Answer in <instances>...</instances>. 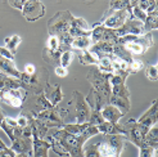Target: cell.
<instances>
[{"label": "cell", "mask_w": 158, "mask_h": 157, "mask_svg": "<svg viewBox=\"0 0 158 157\" xmlns=\"http://www.w3.org/2000/svg\"><path fill=\"white\" fill-rule=\"evenodd\" d=\"M158 27V12L154 11L152 13L147 14V18L144 21V30H145V34L147 32H151L152 30H157Z\"/></svg>", "instance_id": "obj_34"}, {"label": "cell", "mask_w": 158, "mask_h": 157, "mask_svg": "<svg viewBox=\"0 0 158 157\" xmlns=\"http://www.w3.org/2000/svg\"><path fill=\"white\" fill-rule=\"evenodd\" d=\"M139 157H157V150L148 147V146H143L140 148V156Z\"/></svg>", "instance_id": "obj_44"}, {"label": "cell", "mask_w": 158, "mask_h": 157, "mask_svg": "<svg viewBox=\"0 0 158 157\" xmlns=\"http://www.w3.org/2000/svg\"><path fill=\"white\" fill-rule=\"evenodd\" d=\"M68 157H84V148L80 151H76V152H72V153H69Z\"/></svg>", "instance_id": "obj_50"}, {"label": "cell", "mask_w": 158, "mask_h": 157, "mask_svg": "<svg viewBox=\"0 0 158 157\" xmlns=\"http://www.w3.org/2000/svg\"><path fill=\"white\" fill-rule=\"evenodd\" d=\"M98 152H99V157H118L104 140L98 143Z\"/></svg>", "instance_id": "obj_37"}, {"label": "cell", "mask_w": 158, "mask_h": 157, "mask_svg": "<svg viewBox=\"0 0 158 157\" xmlns=\"http://www.w3.org/2000/svg\"><path fill=\"white\" fill-rule=\"evenodd\" d=\"M9 5L10 6H13V8H15V9H19V11H22V6H23V0H9Z\"/></svg>", "instance_id": "obj_49"}, {"label": "cell", "mask_w": 158, "mask_h": 157, "mask_svg": "<svg viewBox=\"0 0 158 157\" xmlns=\"http://www.w3.org/2000/svg\"><path fill=\"white\" fill-rule=\"evenodd\" d=\"M118 44L123 45L131 56H143L148 52L149 48L153 45V35L152 32H147L141 36L135 35H126L118 37Z\"/></svg>", "instance_id": "obj_2"}, {"label": "cell", "mask_w": 158, "mask_h": 157, "mask_svg": "<svg viewBox=\"0 0 158 157\" xmlns=\"http://www.w3.org/2000/svg\"><path fill=\"white\" fill-rule=\"evenodd\" d=\"M63 50L59 48L58 50H48L46 48H44L43 50V59L48 63L49 66H53V67H57L59 66V61H60V56H62Z\"/></svg>", "instance_id": "obj_26"}, {"label": "cell", "mask_w": 158, "mask_h": 157, "mask_svg": "<svg viewBox=\"0 0 158 157\" xmlns=\"http://www.w3.org/2000/svg\"><path fill=\"white\" fill-rule=\"evenodd\" d=\"M59 46H60V44H59V39H58L57 36H49L48 41H46V46H45V48L48 49V50L54 52V50H58V49H59Z\"/></svg>", "instance_id": "obj_43"}, {"label": "cell", "mask_w": 158, "mask_h": 157, "mask_svg": "<svg viewBox=\"0 0 158 157\" xmlns=\"http://www.w3.org/2000/svg\"><path fill=\"white\" fill-rule=\"evenodd\" d=\"M15 88H22V83L18 78L0 74V95H2L4 91L9 90V89H15Z\"/></svg>", "instance_id": "obj_25"}, {"label": "cell", "mask_w": 158, "mask_h": 157, "mask_svg": "<svg viewBox=\"0 0 158 157\" xmlns=\"http://www.w3.org/2000/svg\"><path fill=\"white\" fill-rule=\"evenodd\" d=\"M27 91L23 88H15V89H9L4 91L0 99H2L3 103L10 106V107H15V108H22L23 103L27 98Z\"/></svg>", "instance_id": "obj_13"}, {"label": "cell", "mask_w": 158, "mask_h": 157, "mask_svg": "<svg viewBox=\"0 0 158 157\" xmlns=\"http://www.w3.org/2000/svg\"><path fill=\"white\" fill-rule=\"evenodd\" d=\"M50 148L52 144L48 140L32 137V157H49L48 151Z\"/></svg>", "instance_id": "obj_21"}, {"label": "cell", "mask_w": 158, "mask_h": 157, "mask_svg": "<svg viewBox=\"0 0 158 157\" xmlns=\"http://www.w3.org/2000/svg\"><path fill=\"white\" fill-rule=\"evenodd\" d=\"M100 113H102V116H103L104 121L112 122V124H118L121 117H123V113L117 107H114L112 104H106L103 108L100 109Z\"/></svg>", "instance_id": "obj_22"}, {"label": "cell", "mask_w": 158, "mask_h": 157, "mask_svg": "<svg viewBox=\"0 0 158 157\" xmlns=\"http://www.w3.org/2000/svg\"><path fill=\"white\" fill-rule=\"evenodd\" d=\"M104 142L112 148L113 152L116 153V156L120 157L121 152L123 151L125 148V143H126V137L125 135H121V134H117V135H104L103 138Z\"/></svg>", "instance_id": "obj_20"}, {"label": "cell", "mask_w": 158, "mask_h": 157, "mask_svg": "<svg viewBox=\"0 0 158 157\" xmlns=\"http://www.w3.org/2000/svg\"><path fill=\"white\" fill-rule=\"evenodd\" d=\"M73 56H75V53H73L72 50H66V52H63V53H62V56H60L59 66L67 68V67L71 65V62H72Z\"/></svg>", "instance_id": "obj_41"}, {"label": "cell", "mask_w": 158, "mask_h": 157, "mask_svg": "<svg viewBox=\"0 0 158 157\" xmlns=\"http://www.w3.org/2000/svg\"><path fill=\"white\" fill-rule=\"evenodd\" d=\"M97 129H98V133L103 135H117V134L125 135V130L122 128V125L120 124H112V122L104 121L100 125H98Z\"/></svg>", "instance_id": "obj_23"}, {"label": "cell", "mask_w": 158, "mask_h": 157, "mask_svg": "<svg viewBox=\"0 0 158 157\" xmlns=\"http://www.w3.org/2000/svg\"><path fill=\"white\" fill-rule=\"evenodd\" d=\"M88 122H89L90 126H98V125H100L102 122H104V119H103V116H102L100 111H94V109H91Z\"/></svg>", "instance_id": "obj_39"}, {"label": "cell", "mask_w": 158, "mask_h": 157, "mask_svg": "<svg viewBox=\"0 0 158 157\" xmlns=\"http://www.w3.org/2000/svg\"><path fill=\"white\" fill-rule=\"evenodd\" d=\"M34 119L41 121L44 125H46L49 129L52 128H62L64 125V120L62 119L60 116V111H59V107H53L49 109H45V111H41L40 113H37L35 116H32Z\"/></svg>", "instance_id": "obj_10"}, {"label": "cell", "mask_w": 158, "mask_h": 157, "mask_svg": "<svg viewBox=\"0 0 158 157\" xmlns=\"http://www.w3.org/2000/svg\"><path fill=\"white\" fill-rule=\"evenodd\" d=\"M72 103H73V111H75V120L76 124H85L89 121L91 109L86 102L85 97L80 91L75 90L72 94Z\"/></svg>", "instance_id": "obj_8"}, {"label": "cell", "mask_w": 158, "mask_h": 157, "mask_svg": "<svg viewBox=\"0 0 158 157\" xmlns=\"http://www.w3.org/2000/svg\"><path fill=\"white\" fill-rule=\"evenodd\" d=\"M17 121H15V119H12V117H4V120L2 122V125H0V129H3L5 131V134L8 135V138L10 139V142L14 139V130L15 128H17Z\"/></svg>", "instance_id": "obj_29"}, {"label": "cell", "mask_w": 158, "mask_h": 157, "mask_svg": "<svg viewBox=\"0 0 158 157\" xmlns=\"http://www.w3.org/2000/svg\"><path fill=\"white\" fill-rule=\"evenodd\" d=\"M78 56V59H80V63L84 66H98V59L95 57H93L91 54L88 50H82V52H73Z\"/></svg>", "instance_id": "obj_33"}, {"label": "cell", "mask_w": 158, "mask_h": 157, "mask_svg": "<svg viewBox=\"0 0 158 157\" xmlns=\"http://www.w3.org/2000/svg\"><path fill=\"white\" fill-rule=\"evenodd\" d=\"M109 75L110 74H106V72H102L93 66L89 70V74H88V81L91 84L93 88L97 93H99L102 97H103L107 102H109L110 98V85H109Z\"/></svg>", "instance_id": "obj_5"}, {"label": "cell", "mask_w": 158, "mask_h": 157, "mask_svg": "<svg viewBox=\"0 0 158 157\" xmlns=\"http://www.w3.org/2000/svg\"><path fill=\"white\" fill-rule=\"evenodd\" d=\"M73 15L69 11H60L55 13L48 22V32L50 36H57L58 39L68 34L71 27V21Z\"/></svg>", "instance_id": "obj_4"}, {"label": "cell", "mask_w": 158, "mask_h": 157, "mask_svg": "<svg viewBox=\"0 0 158 157\" xmlns=\"http://www.w3.org/2000/svg\"><path fill=\"white\" fill-rule=\"evenodd\" d=\"M15 157H28V156L27 155H23V153H19V155H17Z\"/></svg>", "instance_id": "obj_53"}, {"label": "cell", "mask_w": 158, "mask_h": 157, "mask_svg": "<svg viewBox=\"0 0 158 157\" xmlns=\"http://www.w3.org/2000/svg\"><path fill=\"white\" fill-rule=\"evenodd\" d=\"M136 5L147 14L157 11V2L156 0H140V2H136Z\"/></svg>", "instance_id": "obj_36"}, {"label": "cell", "mask_w": 158, "mask_h": 157, "mask_svg": "<svg viewBox=\"0 0 158 157\" xmlns=\"http://www.w3.org/2000/svg\"><path fill=\"white\" fill-rule=\"evenodd\" d=\"M36 66L35 65H32V63H27L26 66H25V71H23V72H25L26 75H34L35 72H36Z\"/></svg>", "instance_id": "obj_48"}, {"label": "cell", "mask_w": 158, "mask_h": 157, "mask_svg": "<svg viewBox=\"0 0 158 157\" xmlns=\"http://www.w3.org/2000/svg\"><path fill=\"white\" fill-rule=\"evenodd\" d=\"M93 45V41L90 36H80V37H75L72 44H71V50L72 52H82V50H88L90 46Z\"/></svg>", "instance_id": "obj_27"}, {"label": "cell", "mask_w": 158, "mask_h": 157, "mask_svg": "<svg viewBox=\"0 0 158 157\" xmlns=\"http://www.w3.org/2000/svg\"><path fill=\"white\" fill-rule=\"evenodd\" d=\"M136 121H138L144 129H147V130H149L152 126L157 125V100H156V99L153 100L152 106L149 107Z\"/></svg>", "instance_id": "obj_16"}, {"label": "cell", "mask_w": 158, "mask_h": 157, "mask_svg": "<svg viewBox=\"0 0 158 157\" xmlns=\"http://www.w3.org/2000/svg\"><path fill=\"white\" fill-rule=\"evenodd\" d=\"M19 81L22 83V88L28 94H40L44 91L45 85L49 83V71L44 67H37L34 75L21 72Z\"/></svg>", "instance_id": "obj_3"}, {"label": "cell", "mask_w": 158, "mask_h": 157, "mask_svg": "<svg viewBox=\"0 0 158 157\" xmlns=\"http://www.w3.org/2000/svg\"><path fill=\"white\" fill-rule=\"evenodd\" d=\"M21 41H22V39L18 35H13V36H9V37L4 39L5 48L9 50L12 54H14V56H15V52H17V48H18V45L21 44Z\"/></svg>", "instance_id": "obj_35"}, {"label": "cell", "mask_w": 158, "mask_h": 157, "mask_svg": "<svg viewBox=\"0 0 158 157\" xmlns=\"http://www.w3.org/2000/svg\"><path fill=\"white\" fill-rule=\"evenodd\" d=\"M4 113H3V111H0V125H2V122H3V120H4Z\"/></svg>", "instance_id": "obj_52"}, {"label": "cell", "mask_w": 158, "mask_h": 157, "mask_svg": "<svg viewBox=\"0 0 158 157\" xmlns=\"http://www.w3.org/2000/svg\"><path fill=\"white\" fill-rule=\"evenodd\" d=\"M114 31H116L117 37H122V36H126V35L141 36V35L145 34L144 23L138 21V19H127L120 28H117Z\"/></svg>", "instance_id": "obj_14"}, {"label": "cell", "mask_w": 158, "mask_h": 157, "mask_svg": "<svg viewBox=\"0 0 158 157\" xmlns=\"http://www.w3.org/2000/svg\"><path fill=\"white\" fill-rule=\"evenodd\" d=\"M54 72L58 77H66L68 75V70L62 66H57V67H54Z\"/></svg>", "instance_id": "obj_46"}, {"label": "cell", "mask_w": 158, "mask_h": 157, "mask_svg": "<svg viewBox=\"0 0 158 157\" xmlns=\"http://www.w3.org/2000/svg\"><path fill=\"white\" fill-rule=\"evenodd\" d=\"M90 126L89 122H85V124H64L62 126L63 130H66L67 133L72 135H81L82 133Z\"/></svg>", "instance_id": "obj_31"}, {"label": "cell", "mask_w": 158, "mask_h": 157, "mask_svg": "<svg viewBox=\"0 0 158 157\" xmlns=\"http://www.w3.org/2000/svg\"><path fill=\"white\" fill-rule=\"evenodd\" d=\"M12 150L19 155H27L32 156V138H26V137H18L12 140Z\"/></svg>", "instance_id": "obj_17"}, {"label": "cell", "mask_w": 158, "mask_h": 157, "mask_svg": "<svg viewBox=\"0 0 158 157\" xmlns=\"http://www.w3.org/2000/svg\"><path fill=\"white\" fill-rule=\"evenodd\" d=\"M130 6V0H113L109 3L108 9L110 11H122V9H127Z\"/></svg>", "instance_id": "obj_38"}, {"label": "cell", "mask_w": 158, "mask_h": 157, "mask_svg": "<svg viewBox=\"0 0 158 157\" xmlns=\"http://www.w3.org/2000/svg\"><path fill=\"white\" fill-rule=\"evenodd\" d=\"M0 74L18 78V80L21 77V71H18L17 67L14 66V62L6 58H0Z\"/></svg>", "instance_id": "obj_24"}, {"label": "cell", "mask_w": 158, "mask_h": 157, "mask_svg": "<svg viewBox=\"0 0 158 157\" xmlns=\"http://www.w3.org/2000/svg\"><path fill=\"white\" fill-rule=\"evenodd\" d=\"M44 95L45 98L48 99V102L53 106V107H57L58 103L63 99V91H62V86L59 84L57 85H50L49 83L45 85L44 88Z\"/></svg>", "instance_id": "obj_19"}, {"label": "cell", "mask_w": 158, "mask_h": 157, "mask_svg": "<svg viewBox=\"0 0 158 157\" xmlns=\"http://www.w3.org/2000/svg\"><path fill=\"white\" fill-rule=\"evenodd\" d=\"M88 52L98 61L102 58H110L113 56V45L107 43H95L88 49Z\"/></svg>", "instance_id": "obj_18"}, {"label": "cell", "mask_w": 158, "mask_h": 157, "mask_svg": "<svg viewBox=\"0 0 158 157\" xmlns=\"http://www.w3.org/2000/svg\"><path fill=\"white\" fill-rule=\"evenodd\" d=\"M127 19H134L132 13H131V2H130V6L127 9H122V11L107 9V12L104 13L103 17H102V19L98 23H95V25L103 26V27H107L110 30H117V28H120Z\"/></svg>", "instance_id": "obj_6"}, {"label": "cell", "mask_w": 158, "mask_h": 157, "mask_svg": "<svg viewBox=\"0 0 158 157\" xmlns=\"http://www.w3.org/2000/svg\"><path fill=\"white\" fill-rule=\"evenodd\" d=\"M108 104H112V106L117 107L123 115L127 113L130 111V108H131L130 98H122V97H113V95H110Z\"/></svg>", "instance_id": "obj_28"}, {"label": "cell", "mask_w": 158, "mask_h": 157, "mask_svg": "<svg viewBox=\"0 0 158 157\" xmlns=\"http://www.w3.org/2000/svg\"><path fill=\"white\" fill-rule=\"evenodd\" d=\"M17 153H15L12 148H4V150L0 151V157H15Z\"/></svg>", "instance_id": "obj_47"}, {"label": "cell", "mask_w": 158, "mask_h": 157, "mask_svg": "<svg viewBox=\"0 0 158 157\" xmlns=\"http://www.w3.org/2000/svg\"><path fill=\"white\" fill-rule=\"evenodd\" d=\"M122 128L125 130V137L129 142H131L132 144H135L139 148L145 146L144 138H145V134L148 133V130L141 126L135 119H130L129 121H126L122 125Z\"/></svg>", "instance_id": "obj_7"}, {"label": "cell", "mask_w": 158, "mask_h": 157, "mask_svg": "<svg viewBox=\"0 0 158 157\" xmlns=\"http://www.w3.org/2000/svg\"><path fill=\"white\" fill-rule=\"evenodd\" d=\"M0 111H2V108H0Z\"/></svg>", "instance_id": "obj_55"}, {"label": "cell", "mask_w": 158, "mask_h": 157, "mask_svg": "<svg viewBox=\"0 0 158 157\" xmlns=\"http://www.w3.org/2000/svg\"><path fill=\"white\" fill-rule=\"evenodd\" d=\"M90 39H91L93 44L107 43V44H110V45H114L118 40L114 30H110V28H107V27H103V26H97V25H93V27H91Z\"/></svg>", "instance_id": "obj_11"}, {"label": "cell", "mask_w": 158, "mask_h": 157, "mask_svg": "<svg viewBox=\"0 0 158 157\" xmlns=\"http://www.w3.org/2000/svg\"><path fill=\"white\" fill-rule=\"evenodd\" d=\"M113 56L122 59V61H125V62H127V63H130V62L134 59L131 54L126 50L125 46L121 45V44H118V43H116L113 45Z\"/></svg>", "instance_id": "obj_32"}, {"label": "cell", "mask_w": 158, "mask_h": 157, "mask_svg": "<svg viewBox=\"0 0 158 157\" xmlns=\"http://www.w3.org/2000/svg\"><path fill=\"white\" fill-rule=\"evenodd\" d=\"M4 148H6V146H5V143H4L3 140H2V138H0V151L4 150Z\"/></svg>", "instance_id": "obj_51"}, {"label": "cell", "mask_w": 158, "mask_h": 157, "mask_svg": "<svg viewBox=\"0 0 158 157\" xmlns=\"http://www.w3.org/2000/svg\"><path fill=\"white\" fill-rule=\"evenodd\" d=\"M97 134H99L97 126H89L81 135H72L60 128L52 135H46L45 140L52 144V150L58 156H68L72 152L82 150L85 143Z\"/></svg>", "instance_id": "obj_1"}, {"label": "cell", "mask_w": 158, "mask_h": 157, "mask_svg": "<svg viewBox=\"0 0 158 157\" xmlns=\"http://www.w3.org/2000/svg\"><path fill=\"white\" fill-rule=\"evenodd\" d=\"M22 14L28 22H35L45 15V5L37 0H27L23 3Z\"/></svg>", "instance_id": "obj_12"}, {"label": "cell", "mask_w": 158, "mask_h": 157, "mask_svg": "<svg viewBox=\"0 0 158 157\" xmlns=\"http://www.w3.org/2000/svg\"><path fill=\"white\" fill-rule=\"evenodd\" d=\"M144 71H145V76H147L148 80L157 81V77H158L157 65H147V66H144Z\"/></svg>", "instance_id": "obj_40"}, {"label": "cell", "mask_w": 158, "mask_h": 157, "mask_svg": "<svg viewBox=\"0 0 158 157\" xmlns=\"http://www.w3.org/2000/svg\"><path fill=\"white\" fill-rule=\"evenodd\" d=\"M91 27H89L88 22L81 17H75L71 21V27L68 31V35L71 37H80V36H90Z\"/></svg>", "instance_id": "obj_15"}, {"label": "cell", "mask_w": 158, "mask_h": 157, "mask_svg": "<svg viewBox=\"0 0 158 157\" xmlns=\"http://www.w3.org/2000/svg\"><path fill=\"white\" fill-rule=\"evenodd\" d=\"M0 58H3V57H2V56H0Z\"/></svg>", "instance_id": "obj_54"}, {"label": "cell", "mask_w": 158, "mask_h": 157, "mask_svg": "<svg viewBox=\"0 0 158 157\" xmlns=\"http://www.w3.org/2000/svg\"><path fill=\"white\" fill-rule=\"evenodd\" d=\"M129 72H114L109 75V85H110V95L130 98V90L126 86V78Z\"/></svg>", "instance_id": "obj_9"}, {"label": "cell", "mask_w": 158, "mask_h": 157, "mask_svg": "<svg viewBox=\"0 0 158 157\" xmlns=\"http://www.w3.org/2000/svg\"><path fill=\"white\" fill-rule=\"evenodd\" d=\"M144 68V63L140 59H132L129 63V74H136Z\"/></svg>", "instance_id": "obj_42"}, {"label": "cell", "mask_w": 158, "mask_h": 157, "mask_svg": "<svg viewBox=\"0 0 158 157\" xmlns=\"http://www.w3.org/2000/svg\"><path fill=\"white\" fill-rule=\"evenodd\" d=\"M0 56H2L3 58L9 59V61H13V62H14V58H15L14 54H12L9 50L5 48V46H0Z\"/></svg>", "instance_id": "obj_45"}, {"label": "cell", "mask_w": 158, "mask_h": 157, "mask_svg": "<svg viewBox=\"0 0 158 157\" xmlns=\"http://www.w3.org/2000/svg\"><path fill=\"white\" fill-rule=\"evenodd\" d=\"M144 144L153 148V150H157V144H158V129L157 125L152 126L151 129L148 130V133L145 134L144 138Z\"/></svg>", "instance_id": "obj_30"}]
</instances>
